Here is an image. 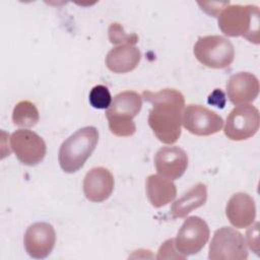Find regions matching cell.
I'll return each mask as SVG.
<instances>
[{
	"label": "cell",
	"instance_id": "obj_7",
	"mask_svg": "<svg viewBox=\"0 0 260 260\" xmlns=\"http://www.w3.org/2000/svg\"><path fill=\"white\" fill-rule=\"evenodd\" d=\"M259 124L260 116L258 109L252 105L244 104L231 111L223 131L229 139L241 141L254 136L259 129Z\"/></svg>",
	"mask_w": 260,
	"mask_h": 260
},
{
	"label": "cell",
	"instance_id": "obj_13",
	"mask_svg": "<svg viewBox=\"0 0 260 260\" xmlns=\"http://www.w3.org/2000/svg\"><path fill=\"white\" fill-rule=\"evenodd\" d=\"M114 177L104 167H95L89 170L83 180V193L91 202L107 200L114 190Z\"/></svg>",
	"mask_w": 260,
	"mask_h": 260
},
{
	"label": "cell",
	"instance_id": "obj_18",
	"mask_svg": "<svg viewBox=\"0 0 260 260\" xmlns=\"http://www.w3.org/2000/svg\"><path fill=\"white\" fill-rule=\"evenodd\" d=\"M206 185L203 183H197L173 203L171 207V214L174 218L185 217L192 210L202 206L206 202Z\"/></svg>",
	"mask_w": 260,
	"mask_h": 260
},
{
	"label": "cell",
	"instance_id": "obj_20",
	"mask_svg": "<svg viewBox=\"0 0 260 260\" xmlns=\"http://www.w3.org/2000/svg\"><path fill=\"white\" fill-rule=\"evenodd\" d=\"M109 40L113 45H135L138 42L136 34H126L123 26L114 22L109 26Z\"/></svg>",
	"mask_w": 260,
	"mask_h": 260
},
{
	"label": "cell",
	"instance_id": "obj_2",
	"mask_svg": "<svg viewBox=\"0 0 260 260\" xmlns=\"http://www.w3.org/2000/svg\"><path fill=\"white\" fill-rule=\"evenodd\" d=\"M260 12L256 5H226L217 15L218 27L228 37H244L259 44Z\"/></svg>",
	"mask_w": 260,
	"mask_h": 260
},
{
	"label": "cell",
	"instance_id": "obj_23",
	"mask_svg": "<svg viewBox=\"0 0 260 260\" xmlns=\"http://www.w3.org/2000/svg\"><path fill=\"white\" fill-rule=\"evenodd\" d=\"M258 226L259 222H255L254 225H252L246 233L247 243L251 250H253L256 254L259 252V242H258Z\"/></svg>",
	"mask_w": 260,
	"mask_h": 260
},
{
	"label": "cell",
	"instance_id": "obj_17",
	"mask_svg": "<svg viewBox=\"0 0 260 260\" xmlns=\"http://www.w3.org/2000/svg\"><path fill=\"white\" fill-rule=\"evenodd\" d=\"M145 190L150 204L155 208L167 205L177 195V188L172 180L159 175H150L146 178Z\"/></svg>",
	"mask_w": 260,
	"mask_h": 260
},
{
	"label": "cell",
	"instance_id": "obj_15",
	"mask_svg": "<svg viewBox=\"0 0 260 260\" xmlns=\"http://www.w3.org/2000/svg\"><path fill=\"white\" fill-rule=\"evenodd\" d=\"M225 215L235 228L244 229L249 226L256 217L254 199L244 192L234 194L226 203Z\"/></svg>",
	"mask_w": 260,
	"mask_h": 260
},
{
	"label": "cell",
	"instance_id": "obj_16",
	"mask_svg": "<svg viewBox=\"0 0 260 260\" xmlns=\"http://www.w3.org/2000/svg\"><path fill=\"white\" fill-rule=\"evenodd\" d=\"M141 60V53L134 45H121L113 48L106 56V65L114 73H127L134 70Z\"/></svg>",
	"mask_w": 260,
	"mask_h": 260
},
{
	"label": "cell",
	"instance_id": "obj_19",
	"mask_svg": "<svg viewBox=\"0 0 260 260\" xmlns=\"http://www.w3.org/2000/svg\"><path fill=\"white\" fill-rule=\"evenodd\" d=\"M40 120V114L35 106L29 101H21L17 103L12 111V122L18 127H32Z\"/></svg>",
	"mask_w": 260,
	"mask_h": 260
},
{
	"label": "cell",
	"instance_id": "obj_6",
	"mask_svg": "<svg viewBox=\"0 0 260 260\" xmlns=\"http://www.w3.org/2000/svg\"><path fill=\"white\" fill-rule=\"evenodd\" d=\"M208 258L210 260H246L248 251L243 235L229 226L216 230L209 245Z\"/></svg>",
	"mask_w": 260,
	"mask_h": 260
},
{
	"label": "cell",
	"instance_id": "obj_12",
	"mask_svg": "<svg viewBox=\"0 0 260 260\" xmlns=\"http://www.w3.org/2000/svg\"><path fill=\"white\" fill-rule=\"evenodd\" d=\"M157 174L169 180H177L183 176L188 167V155L179 146H165L154 155Z\"/></svg>",
	"mask_w": 260,
	"mask_h": 260
},
{
	"label": "cell",
	"instance_id": "obj_24",
	"mask_svg": "<svg viewBox=\"0 0 260 260\" xmlns=\"http://www.w3.org/2000/svg\"><path fill=\"white\" fill-rule=\"evenodd\" d=\"M224 102H225L224 94H223V92H222L221 90H219V89H216V91L214 90V91L209 95V99H208V103H209V104L215 105V106L218 107V108H223Z\"/></svg>",
	"mask_w": 260,
	"mask_h": 260
},
{
	"label": "cell",
	"instance_id": "obj_11",
	"mask_svg": "<svg viewBox=\"0 0 260 260\" xmlns=\"http://www.w3.org/2000/svg\"><path fill=\"white\" fill-rule=\"evenodd\" d=\"M56 233L48 222H35L25 231L23 245L26 253L35 259L48 257L54 249Z\"/></svg>",
	"mask_w": 260,
	"mask_h": 260
},
{
	"label": "cell",
	"instance_id": "obj_8",
	"mask_svg": "<svg viewBox=\"0 0 260 260\" xmlns=\"http://www.w3.org/2000/svg\"><path fill=\"white\" fill-rule=\"evenodd\" d=\"M209 228L199 216L187 217L180 228L175 241L177 251L185 258L198 253L209 239Z\"/></svg>",
	"mask_w": 260,
	"mask_h": 260
},
{
	"label": "cell",
	"instance_id": "obj_4",
	"mask_svg": "<svg viewBox=\"0 0 260 260\" xmlns=\"http://www.w3.org/2000/svg\"><path fill=\"white\" fill-rule=\"evenodd\" d=\"M142 107L141 95L133 90H125L114 96L106 111L111 132L119 137L131 136L136 131L133 118Z\"/></svg>",
	"mask_w": 260,
	"mask_h": 260
},
{
	"label": "cell",
	"instance_id": "obj_5",
	"mask_svg": "<svg viewBox=\"0 0 260 260\" xmlns=\"http://www.w3.org/2000/svg\"><path fill=\"white\" fill-rule=\"evenodd\" d=\"M196 59L203 65L213 69L229 67L235 58L233 44L221 36L198 38L193 49Z\"/></svg>",
	"mask_w": 260,
	"mask_h": 260
},
{
	"label": "cell",
	"instance_id": "obj_9",
	"mask_svg": "<svg viewBox=\"0 0 260 260\" xmlns=\"http://www.w3.org/2000/svg\"><path fill=\"white\" fill-rule=\"evenodd\" d=\"M10 146L17 159L30 167L40 164L47 152L44 139L36 132L26 129H18L11 134Z\"/></svg>",
	"mask_w": 260,
	"mask_h": 260
},
{
	"label": "cell",
	"instance_id": "obj_14",
	"mask_svg": "<svg viewBox=\"0 0 260 260\" xmlns=\"http://www.w3.org/2000/svg\"><path fill=\"white\" fill-rule=\"evenodd\" d=\"M259 80L250 72L232 75L226 83V93L233 105H244L256 100L259 93Z\"/></svg>",
	"mask_w": 260,
	"mask_h": 260
},
{
	"label": "cell",
	"instance_id": "obj_1",
	"mask_svg": "<svg viewBox=\"0 0 260 260\" xmlns=\"http://www.w3.org/2000/svg\"><path fill=\"white\" fill-rule=\"evenodd\" d=\"M142 96L152 105L147 122L156 138L166 144L175 143L182 133L184 95L177 89L165 88L155 92L144 90Z\"/></svg>",
	"mask_w": 260,
	"mask_h": 260
},
{
	"label": "cell",
	"instance_id": "obj_21",
	"mask_svg": "<svg viewBox=\"0 0 260 260\" xmlns=\"http://www.w3.org/2000/svg\"><path fill=\"white\" fill-rule=\"evenodd\" d=\"M90 105L95 109H108L112 103V96L107 86L99 84L91 88L88 96Z\"/></svg>",
	"mask_w": 260,
	"mask_h": 260
},
{
	"label": "cell",
	"instance_id": "obj_22",
	"mask_svg": "<svg viewBox=\"0 0 260 260\" xmlns=\"http://www.w3.org/2000/svg\"><path fill=\"white\" fill-rule=\"evenodd\" d=\"M175 241L174 239H169L159 247L158 253H157V259H185L184 256H182L178 251L175 250Z\"/></svg>",
	"mask_w": 260,
	"mask_h": 260
},
{
	"label": "cell",
	"instance_id": "obj_3",
	"mask_svg": "<svg viewBox=\"0 0 260 260\" xmlns=\"http://www.w3.org/2000/svg\"><path fill=\"white\" fill-rule=\"evenodd\" d=\"M99 141V131L93 126L78 129L60 146L58 160L61 169L68 174L80 170L93 152Z\"/></svg>",
	"mask_w": 260,
	"mask_h": 260
},
{
	"label": "cell",
	"instance_id": "obj_10",
	"mask_svg": "<svg viewBox=\"0 0 260 260\" xmlns=\"http://www.w3.org/2000/svg\"><path fill=\"white\" fill-rule=\"evenodd\" d=\"M182 124L194 135L208 136L221 130L223 120L215 112L203 106L188 105L183 112Z\"/></svg>",
	"mask_w": 260,
	"mask_h": 260
}]
</instances>
